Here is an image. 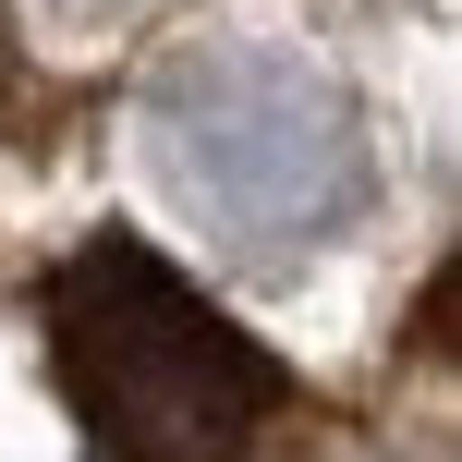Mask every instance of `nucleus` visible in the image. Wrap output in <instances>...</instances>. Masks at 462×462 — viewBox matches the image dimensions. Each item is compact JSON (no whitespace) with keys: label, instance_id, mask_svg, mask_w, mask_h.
I'll return each instance as SVG.
<instances>
[{"label":"nucleus","instance_id":"1","mask_svg":"<svg viewBox=\"0 0 462 462\" xmlns=\"http://www.w3.org/2000/svg\"><path fill=\"white\" fill-rule=\"evenodd\" d=\"M146 171L219 255H304L377 195L353 86L268 37H208L146 73Z\"/></svg>","mask_w":462,"mask_h":462},{"label":"nucleus","instance_id":"2","mask_svg":"<svg viewBox=\"0 0 462 462\" xmlns=\"http://www.w3.org/2000/svg\"><path fill=\"white\" fill-rule=\"evenodd\" d=\"M49 377L110 462H244L292 414L280 353H255L171 255L122 231L49 280Z\"/></svg>","mask_w":462,"mask_h":462},{"label":"nucleus","instance_id":"3","mask_svg":"<svg viewBox=\"0 0 462 462\" xmlns=\"http://www.w3.org/2000/svg\"><path fill=\"white\" fill-rule=\"evenodd\" d=\"M61 13H86V24H110V13H134V0H61Z\"/></svg>","mask_w":462,"mask_h":462}]
</instances>
